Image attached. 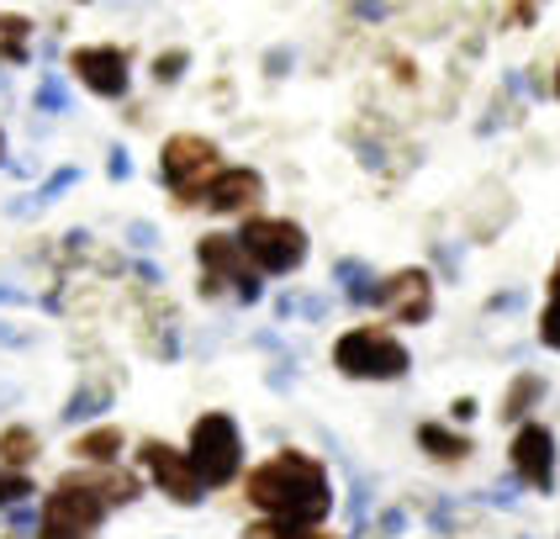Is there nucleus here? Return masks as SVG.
<instances>
[{"label":"nucleus","mask_w":560,"mask_h":539,"mask_svg":"<svg viewBox=\"0 0 560 539\" xmlns=\"http://www.w3.org/2000/svg\"><path fill=\"white\" fill-rule=\"evenodd\" d=\"M244 492H249V503L259 513H270L285 529H317L328 518V507H334L328 471L302 449H280L265 466H254Z\"/></svg>","instance_id":"nucleus-1"},{"label":"nucleus","mask_w":560,"mask_h":539,"mask_svg":"<svg viewBox=\"0 0 560 539\" xmlns=\"http://www.w3.org/2000/svg\"><path fill=\"white\" fill-rule=\"evenodd\" d=\"M138 497V481L117 471H91V476H63L48 492L43 507V535L37 539H91L101 529V518L112 513V503Z\"/></svg>","instance_id":"nucleus-2"},{"label":"nucleus","mask_w":560,"mask_h":539,"mask_svg":"<svg viewBox=\"0 0 560 539\" xmlns=\"http://www.w3.org/2000/svg\"><path fill=\"white\" fill-rule=\"evenodd\" d=\"M186 460L201 487H228V481L238 476V466H244V434H238V423H233L228 412L196 418Z\"/></svg>","instance_id":"nucleus-3"},{"label":"nucleus","mask_w":560,"mask_h":539,"mask_svg":"<svg viewBox=\"0 0 560 539\" xmlns=\"http://www.w3.org/2000/svg\"><path fill=\"white\" fill-rule=\"evenodd\" d=\"M159 169H164V186L175 190V201L190 207V201H201L207 190L218 186V175H222L218 143H212V138H201V132H175V138L164 143Z\"/></svg>","instance_id":"nucleus-4"},{"label":"nucleus","mask_w":560,"mask_h":539,"mask_svg":"<svg viewBox=\"0 0 560 539\" xmlns=\"http://www.w3.org/2000/svg\"><path fill=\"white\" fill-rule=\"evenodd\" d=\"M334 365L354 380H397V376H407L412 354L386 328H349L339 344H334Z\"/></svg>","instance_id":"nucleus-5"},{"label":"nucleus","mask_w":560,"mask_h":539,"mask_svg":"<svg viewBox=\"0 0 560 539\" xmlns=\"http://www.w3.org/2000/svg\"><path fill=\"white\" fill-rule=\"evenodd\" d=\"M238 249L259 276H291L307 259V233L291 218H249L238 233Z\"/></svg>","instance_id":"nucleus-6"},{"label":"nucleus","mask_w":560,"mask_h":539,"mask_svg":"<svg viewBox=\"0 0 560 539\" xmlns=\"http://www.w3.org/2000/svg\"><path fill=\"white\" fill-rule=\"evenodd\" d=\"M138 460H143V471L154 476V487L170 497V503H201V481L190 471L186 449H170L164 440H143Z\"/></svg>","instance_id":"nucleus-7"},{"label":"nucleus","mask_w":560,"mask_h":539,"mask_svg":"<svg viewBox=\"0 0 560 539\" xmlns=\"http://www.w3.org/2000/svg\"><path fill=\"white\" fill-rule=\"evenodd\" d=\"M508 460H513V471L524 476V487H534V492L556 487V434L545 423H524L513 434V444H508Z\"/></svg>","instance_id":"nucleus-8"},{"label":"nucleus","mask_w":560,"mask_h":539,"mask_svg":"<svg viewBox=\"0 0 560 539\" xmlns=\"http://www.w3.org/2000/svg\"><path fill=\"white\" fill-rule=\"evenodd\" d=\"M69 69L80 74V85H85V91L106 95V101L127 95V85H132V74H127V54L122 48H112V43L74 48V54H69Z\"/></svg>","instance_id":"nucleus-9"},{"label":"nucleus","mask_w":560,"mask_h":539,"mask_svg":"<svg viewBox=\"0 0 560 539\" xmlns=\"http://www.w3.org/2000/svg\"><path fill=\"white\" fill-rule=\"evenodd\" d=\"M201 265H207V291H218L222 281L233 285L244 302H254L259 296V270H254L249 259H244V249H238V238H201Z\"/></svg>","instance_id":"nucleus-10"},{"label":"nucleus","mask_w":560,"mask_h":539,"mask_svg":"<svg viewBox=\"0 0 560 539\" xmlns=\"http://www.w3.org/2000/svg\"><path fill=\"white\" fill-rule=\"evenodd\" d=\"M375 302L397 317V323H423V317L434 313V285H429L423 270H397L392 281H381Z\"/></svg>","instance_id":"nucleus-11"},{"label":"nucleus","mask_w":560,"mask_h":539,"mask_svg":"<svg viewBox=\"0 0 560 539\" xmlns=\"http://www.w3.org/2000/svg\"><path fill=\"white\" fill-rule=\"evenodd\" d=\"M259 196H265V180H259L254 169H222L218 186L207 190V207H212V212H244Z\"/></svg>","instance_id":"nucleus-12"},{"label":"nucleus","mask_w":560,"mask_h":539,"mask_svg":"<svg viewBox=\"0 0 560 539\" xmlns=\"http://www.w3.org/2000/svg\"><path fill=\"white\" fill-rule=\"evenodd\" d=\"M418 444H423L434 460H466V455H470L466 434H450L444 423H423V429H418Z\"/></svg>","instance_id":"nucleus-13"},{"label":"nucleus","mask_w":560,"mask_h":539,"mask_svg":"<svg viewBox=\"0 0 560 539\" xmlns=\"http://www.w3.org/2000/svg\"><path fill=\"white\" fill-rule=\"evenodd\" d=\"M117 449H122V434H117L112 423L74 440V455H80V460H95V466H112V460H117Z\"/></svg>","instance_id":"nucleus-14"},{"label":"nucleus","mask_w":560,"mask_h":539,"mask_svg":"<svg viewBox=\"0 0 560 539\" xmlns=\"http://www.w3.org/2000/svg\"><path fill=\"white\" fill-rule=\"evenodd\" d=\"M0 460L16 471V466H32L37 460V434L32 429H5L0 434Z\"/></svg>","instance_id":"nucleus-15"},{"label":"nucleus","mask_w":560,"mask_h":539,"mask_svg":"<svg viewBox=\"0 0 560 539\" xmlns=\"http://www.w3.org/2000/svg\"><path fill=\"white\" fill-rule=\"evenodd\" d=\"M27 32H32L27 16H0V59L5 63L27 59Z\"/></svg>","instance_id":"nucleus-16"},{"label":"nucleus","mask_w":560,"mask_h":539,"mask_svg":"<svg viewBox=\"0 0 560 539\" xmlns=\"http://www.w3.org/2000/svg\"><path fill=\"white\" fill-rule=\"evenodd\" d=\"M539 391H545V380L539 376H518L508 386V397H502V418H524V412L539 402Z\"/></svg>","instance_id":"nucleus-17"},{"label":"nucleus","mask_w":560,"mask_h":539,"mask_svg":"<svg viewBox=\"0 0 560 539\" xmlns=\"http://www.w3.org/2000/svg\"><path fill=\"white\" fill-rule=\"evenodd\" d=\"M539 344L560 349V302H550V307H545V317H539Z\"/></svg>","instance_id":"nucleus-18"},{"label":"nucleus","mask_w":560,"mask_h":539,"mask_svg":"<svg viewBox=\"0 0 560 539\" xmlns=\"http://www.w3.org/2000/svg\"><path fill=\"white\" fill-rule=\"evenodd\" d=\"M254 535L259 539H339V535H323V529H285V524H265Z\"/></svg>","instance_id":"nucleus-19"},{"label":"nucleus","mask_w":560,"mask_h":539,"mask_svg":"<svg viewBox=\"0 0 560 539\" xmlns=\"http://www.w3.org/2000/svg\"><path fill=\"white\" fill-rule=\"evenodd\" d=\"M27 492H32V481H27V476H0V507L22 503Z\"/></svg>","instance_id":"nucleus-20"},{"label":"nucleus","mask_w":560,"mask_h":539,"mask_svg":"<svg viewBox=\"0 0 560 539\" xmlns=\"http://www.w3.org/2000/svg\"><path fill=\"white\" fill-rule=\"evenodd\" d=\"M37 106H43V112H63V106H69V95L48 80V85H43V95H37Z\"/></svg>","instance_id":"nucleus-21"},{"label":"nucleus","mask_w":560,"mask_h":539,"mask_svg":"<svg viewBox=\"0 0 560 539\" xmlns=\"http://www.w3.org/2000/svg\"><path fill=\"white\" fill-rule=\"evenodd\" d=\"M180 63H186V54H164V59L154 63V74L159 80H175V74H180Z\"/></svg>","instance_id":"nucleus-22"},{"label":"nucleus","mask_w":560,"mask_h":539,"mask_svg":"<svg viewBox=\"0 0 560 539\" xmlns=\"http://www.w3.org/2000/svg\"><path fill=\"white\" fill-rule=\"evenodd\" d=\"M550 296H556V302H560V265H556V270H550Z\"/></svg>","instance_id":"nucleus-23"},{"label":"nucleus","mask_w":560,"mask_h":539,"mask_svg":"<svg viewBox=\"0 0 560 539\" xmlns=\"http://www.w3.org/2000/svg\"><path fill=\"white\" fill-rule=\"evenodd\" d=\"M556 95H560V63H556Z\"/></svg>","instance_id":"nucleus-24"},{"label":"nucleus","mask_w":560,"mask_h":539,"mask_svg":"<svg viewBox=\"0 0 560 539\" xmlns=\"http://www.w3.org/2000/svg\"><path fill=\"white\" fill-rule=\"evenodd\" d=\"M0 154H5V132H0Z\"/></svg>","instance_id":"nucleus-25"}]
</instances>
